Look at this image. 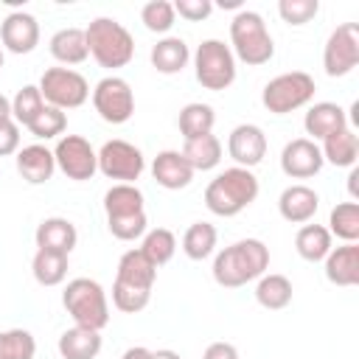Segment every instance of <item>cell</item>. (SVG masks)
<instances>
[{
    "instance_id": "cell-1",
    "label": "cell",
    "mask_w": 359,
    "mask_h": 359,
    "mask_svg": "<svg viewBox=\"0 0 359 359\" xmlns=\"http://www.w3.org/2000/svg\"><path fill=\"white\" fill-rule=\"evenodd\" d=\"M269 269V247L261 238H241L213 258V280L224 289L247 286Z\"/></svg>"
},
{
    "instance_id": "cell-2",
    "label": "cell",
    "mask_w": 359,
    "mask_h": 359,
    "mask_svg": "<svg viewBox=\"0 0 359 359\" xmlns=\"http://www.w3.org/2000/svg\"><path fill=\"white\" fill-rule=\"evenodd\" d=\"M258 177L250 171V168H241V165H233V168H224L222 174H216L208 188H205V205L213 216H238L244 208H250L255 199H258Z\"/></svg>"
},
{
    "instance_id": "cell-3",
    "label": "cell",
    "mask_w": 359,
    "mask_h": 359,
    "mask_svg": "<svg viewBox=\"0 0 359 359\" xmlns=\"http://www.w3.org/2000/svg\"><path fill=\"white\" fill-rule=\"evenodd\" d=\"M84 39H87L90 56L107 70L126 67L135 59V36L123 22L112 17H95L84 28Z\"/></svg>"
},
{
    "instance_id": "cell-4",
    "label": "cell",
    "mask_w": 359,
    "mask_h": 359,
    "mask_svg": "<svg viewBox=\"0 0 359 359\" xmlns=\"http://www.w3.org/2000/svg\"><path fill=\"white\" fill-rule=\"evenodd\" d=\"M230 45L233 56L250 67H261L275 56V42L264 17L250 8H241L230 20Z\"/></svg>"
},
{
    "instance_id": "cell-5",
    "label": "cell",
    "mask_w": 359,
    "mask_h": 359,
    "mask_svg": "<svg viewBox=\"0 0 359 359\" xmlns=\"http://www.w3.org/2000/svg\"><path fill=\"white\" fill-rule=\"evenodd\" d=\"M62 306L73 317V325L101 331L109 323V300L98 280L93 278H73L62 292Z\"/></svg>"
},
{
    "instance_id": "cell-6",
    "label": "cell",
    "mask_w": 359,
    "mask_h": 359,
    "mask_svg": "<svg viewBox=\"0 0 359 359\" xmlns=\"http://www.w3.org/2000/svg\"><path fill=\"white\" fill-rule=\"evenodd\" d=\"M314 79L306 70H292V73H280L275 79H269L261 90V104L272 112V115H289L300 107H306L314 98Z\"/></svg>"
},
{
    "instance_id": "cell-7",
    "label": "cell",
    "mask_w": 359,
    "mask_h": 359,
    "mask_svg": "<svg viewBox=\"0 0 359 359\" xmlns=\"http://www.w3.org/2000/svg\"><path fill=\"white\" fill-rule=\"evenodd\" d=\"M194 73L205 90L222 93L236 81V56L222 39H202L194 53Z\"/></svg>"
},
{
    "instance_id": "cell-8",
    "label": "cell",
    "mask_w": 359,
    "mask_h": 359,
    "mask_svg": "<svg viewBox=\"0 0 359 359\" xmlns=\"http://www.w3.org/2000/svg\"><path fill=\"white\" fill-rule=\"evenodd\" d=\"M36 87H39L45 104L56 107L62 112L65 109H76V107H81L90 98L87 79L79 70H73V67H48Z\"/></svg>"
},
{
    "instance_id": "cell-9",
    "label": "cell",
    "mask_w": 359,
    "mask_h": 359,
    "mask_svg": "<svg viewBox=\"0 0 359 359\" xmlns=\"http://www.w3.org/2000/svg\"><path fill=\"white\" fill-rule=\"evenodd\" d=\"M146 168V160H143V151L129 143V140H107L101 149H98V171L107 177V180H115V182H129L135 185V180H140Z\"/></svg>"
},
{
    "instance_id": "cell-10",
    "label": "cell",
    "mask_w": 359,
    "mask_h": 359,
    "mask_svg": "<svg viewBox=\"0 0 359 359\" xmlns=\"http://www.w3.org/2000/svg\"><path fill=\"white\" fill-rule=\"evenodd\" d=\"M359 65V25L356 22H342L331 31L323 48V67L325 76L339 79L348 76Z\"/></svg>"
},
{
    "instance_id": "cell-11",
    "label": "cell",
    "mask_w": 359,
    "mask_h": 359,
    "mask_svg": "<svg viewBox=\"0 0 359 359\" xmlns=\"http://www.w3.org/2000/svg\"><path fill=\"white\" fill-rule=\"evenodd\" d=\"M93 107L107 123H126L135 115V93L126 79L104 76L93 87Z\"/></svg>"
},
{
    "instance_id": "cell-12",
    "label": "cell",
    "mask_w": 359,
    "mask_h": 359,
    "mask_svg": "<svg viewBox=\"0 0 359 359\" xmlns=\"http://www.w3.org/2000/svg\"><path fill=\"white\" fill-rule=\"evenodd\" d=\"M53 160H56V168L67 180H76V182L93 180V174L98 171V151L81 135H65V137H59V143L53 149Z\"/></svg>"
},
{
    "instance_id": "cell-13",
    "label": "cell",
    "mask_w": 359,
    "mask_h": 359,
    "mask_svg": "<svg viewBox=\"0 0 359 359\" xmlns=\"http://www.w3.org/2000/svg\"><path fill=\"white\" fill-rule=\"evenodd\" d=\"M323 163L325 160H323L320 146L309 137H294L280 151V171L292 180H309V177L320 174Z\"/></svg>"
},
{
    "instance_id": "cell-14",
    "label": "cell",
    "mask_w": 359,
    "mask_h": 359,
    "mask_svg": "<svg viewBox=\"0 0 359 359\" xmlns=\"http://www.w3.org/2000/svg\"><path fill=\"white\" fill-rule=\"evenodd\" d=\"M227 154L241 168H255L266 157V135L255 123H238L227 137Z\"/></svg>"
},
{
    "instance_id": "cell-15",
    "label": "cell",
    "mask_w": 359,
    "mask_h": 359,
    "mask_svg": "<svg viewBox=\"0 0 359 359\" xmlns=\"http://www.w3.org/2000/svg\"><path fill=\"white\" fill-rule=\"evenodd\" d=\"M0 42L6 50L22 56L31 53L39 45V22L34 14L28 11H11L6 14L3 25H0Z\"/></svg>"
},
{
    "instance_id": "cell-16",
    "label": "cell",
    "mask_w": 359,
    "mask_h": 359,
    "mask_svg": "<svg viewBox=\"0 0 359 359\" xmlns=\"http://www.w3.org/2000/svg\"><path fill=\"white\" fill-rule=\"evenodd\" d=\"M34 241H36V250H48V252H62V255H70L79 244V230L70 219L65 216H48L36 224V233H34Z\"/></svg>"
},
{
    "instance_id": "cell-17",
    "label": "cell",
    "mask_w": 359,
    "mask_h": 359,
    "mask_svg": "<svg viewBox=\"0 0 359 359\" xmlns=\"http://www.w3.org/2000/svg\"><path fill=\"white\" fill-rule=\"evenodd\" d=\"M345 126H351L348 123V112L339 104H334V101H317V104H311L309 112H306V118H303V129H306L309 140H314V143L317 140H325L328 135H334V132H339Z\"/></svg>"
},
{
    "instance_id": "cell-18",
    "label": "cell",
    "mask_w": 359,
    "mask_h": 359,
    "mask_svg": "<svg viewBox=\"0 0 359 359\" xmlns=\"http://www.w3.org/2000/svg\"><path fill=\"white\" fill-rule=\"evenodd\" d=\"M194 168L188 165V160L182 157V151L177 149H165L151 160V177L157 180V185H163L165 191H180L188 188L194 180Z\"/></svg>"
},
{
    "instance_id": "cell-19",
    "label": "cell",
    "mask_w": 359,
    "mask_h": 359,
    "mask_svg": "<svg viewBox=\"0 0 359 359\" xmlns=\"http://www.w3.org/2000/svg\"><path fill=\"white\" fill-rule=\"evenodd\" d=\"M317 208H320V194L314 188H309V185H300V182L283 188V194L278 196V210H280V216L289 224H306V222H311L314 213H317Z\"/></svg>"
},
{
    "instance_id": "cell-20",
    "label": "cell",
    "mask_w": 359,
    "mask_h": 359,
    "mask_svg": "<svg viewBox=\"0 0 359 359\" xmlns=\"http://www.w3.org/2000/svg\"><path fill=\"white\" fill-rule=\"evenodd\" d=\"M17 171L25 182L31 185H42L53 177L56 171V160H53V151L42 143H31V146H22L17 151Z\"/></svg>"
},
{
    "instance_id": "cell-21",
    "label": "cell",
    "mask_w": 359,
    "mask_h": 359,
    "mask_svg": "<svg viewBox=\"0 0 359 359\" xmlns=\"http://www.w3.org/2000/svg\"><path fill=\"white\" fill-rule=\"evenodd\" d=\"M325 261V278L334 286H356L359 283V244H342L331 247Z\"/></svg>"
},
{
    "instance_id": "cell-22",
    "label": "cell",
    "mask_w": 359,
    "mask_h": 359,
    "mask_svg": "<svg viewBox=\"0 0 359 359\" xmlns=\"http://www.w3.org/2000/svg\"><path fill=\"white\" fill-rule=\"evenodd\" d=\"M149 59H151V67L157 73L174 76V73H182L185 70V65L191 62V50L185 45V39H180V36H163L151 48Z\"/></svg>"
},
{
    "instance_id": "cell-23",
    "label": "cell",
    "mask_w": 359,
    "mask_h": 359,
    "mask_svg": "<svg viewBox=\"0 0 359 359\" xmlns=\"http://www.w3.org/2000/svg\"><path fill=\"white\" fill-rule=\"evenodd\" d=\"M115 280L151 292V289H154V280H157V266L140 252V247H137V250H126V252L121 255V261H118V275H115Z\"/></svg>"
},
{
    "instance_id": "cell-24",
    "label": "cell",
    "mask_w": 359,
    "mask_h": 359,
    "mask_svg": "<svg viewBox=\"0 0 359 359\" xmlns=\"http://www.w3.org/2000/svg\"><path fill=\"white\" fill-rule=\"evenodd\" d=\"M48 48H50V56H53L59 65H65V67L81 65V62L90 56L87 39H84V28H59V31L50 36Z\"/></svg>"
},
{
    "instance_id": "cell-25",
    "label": "cell",
    "mask_w": 359,
    "mask_h": 359,
    "mask_svg": "<svg viewBox=\"0 0 359 359\" xmlns=\"http://www.w3.org/2000/svg\"><path fill=\"white\" fill-rule=\"evenodd\" d=\"M101 331L93 328H81L73 325L67 331H62L59 337V353L62 359H95L101 353Z\"/></svg>"
},
{
    "instance_id": "cell-26",
    "label": "cell",
    "mask_w": 359,
    "mask_h": 359,
    "mask_svg": "<svg viewBox=\"0 0 359 359\" xmlns=\"http://www.w3.org/2000/svg\"><path fill=\"white\" fill-rule=\"evenodd\" d=\"M320 151H323V160H328L331 165H337V168H353L356 165V157H359V137H356V132L351 126H345V129L328 135L323 140Z\"/></svg>"
},
{
    "instance_id": "cell-27",
    "label": "cell",
    "mask_w": 359,
    "mask_h": 359,
    "mask_svg": "<svg viewBox=\"0 0 359 359\" xmlns=\"http://www.w3.org/2000/svg\"><path fill=\"white\" fill-rule=\"evenodd\" d=\"M104 210H107V219L143 213V191L137 185H129V182H115L104 194Z\"/></svg>"
},
{
    "instance_id": "cell-28",
    "label": "cell",
    "mask_w": 359,
    "mask_h": 359,
    "mask_svg": "<svg viewBox=\"0 0 359 359\" xmlns=\"http://www.w3.org/2000/svg\"><path fill=\"white\" fill-rule=\"evenodd\" d=\"M292 280L286 275H278V272H269V275H261L258 278V286H255V300L258 306L269 309V311H280L292 303Z\"/></svg>"
},
{
    "instance_id": "cell-29",
    "label": "cell",
    "mask_w": 359,
    "mask_h": 359,
    "mask_svg": "<svg viewBox=\"0 0 359 359\" xmlns=\"http://www.w3.org/2000/svg\"><path fill=\"white\" fill-rule=\"evenodd\" d=\"M182 157L188 160V165L194 171H210L222 163V140L213 132L202 135V137H194V140H185Z\"/></svg>"
},
{
    "instance_id": "cell-30",
    "label": "cell",
    "mask_w": 359,
    "mask_h": 359,
    "mask_svg": "<svg viewBox=\"0 0 359 359\" xmlns=\"http://www.w3.org/2000/svg\"><path fill=\"white\" fill-rule=\"evenodd\" d=\"M180 135L185 140H194V137H202V135H210L213 132V123H216V112L210 104H202V101H191L180 109Z\"/></svg>"
},
{
    "instance_id": "cell-31",
    "label": "cell",
    "mask_w": 359,
    "mask_h": 359,
    "mask_svg": "<svg viewBox=\"0 0 359 359\" xmlns=\"http://www.w3.org/2000/svg\"><path fill=\"white\" fill-rule=\"evenodd\" d=\"M294 250L303 261L317 264L331 252V233L323 224H303L294 236Z\"/></svg>"
},
{
    "instance_id": "cell-32",
    "label": "cell",
    "mask_w": 359,
    "mask_h": 359,
    "mask_svg": "<svg viewBox=\"0 0 359 359\" xmlns=\"http://www.w3.org/2000/svg\"><path fill=\"white\" fill-rule=\"evenodd\" d=\"M328 233L331 238L337 236L342 244H356L359 241V205L351 202H339L331 216H328Z\"/></svg>"
},
{
    "instance_id": "cell-33",
    "label": "cell",
    "mask_w": 359,
    "mask_h": 359,
    "mask_svg": "<svg viewBox=\"0 0 359 359\" xmlns=\"http://www.w3.org/2000/svg\"><path fill=\"white\" fill-rule=\"evenodd\" d=\"M216 241H219V233L210 222H194L182 236V252L191 261H202L216 250Z\"/></svg>"
},
{
    "instance_id": "cell-34",
    "label": "cell",
    "mask_w": 359,
    "mask_h": 359,
    "mask_svg": "<svg viewBox=\"0 0 359 359\" xmlns=\"http://www.w3.org/2000/svg\"><path fill=\"white\" fill-rule=\"evenodd\" d=\"M31 272L39 286H59L67 278V255L36 250V255L31 261Z\"/></svg>"
},
{
    "instance_id": "cell-35",
    "label": "cell",
    "mask_w": 359,
    "mask_h": 359,
    "mask_svg": "<svg viewBox=\"0 0 359 359\" xmlns=\"http://www.w3.org/2000/svg\"><path fill=\"white\" fill-rule=\"evenodd\" d=\"M140 252L154 264V266H163L174 258L177 252V236L168 230V227H154V230H146L143 233V241H140Z\"/></svg>"
},
{
    "instance_id": "cell-36",
    "label": "cell",
    "mask_w": 359,
    "mask_h": 359,
    "mask_svg": "<svg viewBox=\"0 0 359 359\" xmlns=\"http://www.w3.org/2000/svg\"><path fill=\"white\" fill-rule=\"evenodd\" d=\"M42 107H45V98H42L39 87L36 84H25L11 98V121L17 126H25L28 129V123L42 112Z\"/></svg>"
},
{
    "instance_id": "cell-37",
    "label": "cell",
    "mask_w": 359,
    "mask_h": 359,
    "mask_svg": "<svg viewBox=\"0 0 359 359\" xmlns=\"http://www.w3.org/2000/svg\"><path fill=\"white\" fill-rule=\"evenodd\" d=\"M36 356V339L25 328H8L0 331V359H34Z\"/></svg>"
},
{
    "instance_id": "cell-38",
    "label": "cell",
    "mask_w": 359,
    "mask_h": 359,
    "mask_svg": "<svg viewBox=\"0 0 359 359\" xmlns=\"http://www.w3.org/2000/svg\"><path fill=\"white\" fill-rule=\"evenodd\" d=\"M140 22L151 31V34H168L177 22V14H174V3L168 0H149L143 8H140Z\"/></svg>"
},
{
    "instance_id": "cell-39",
    "label": "cell",
    "mask_w": 359,
    "mask_h": 359,
    "mask_svg": "<svg viewBox=\"0 0 359 359\" xmlns=\"http://www.w3.org/2000/svg\"><path fill=\"white\" fill-rule=\"evenodd\" d=\"M67 129V115L62 112V109H56V107H42V112L28 123V132L34 135V137H39V140H53V137H59L62 132Z\"/></svg>"
},
{
    "instance_id": "cell-40",
    "label": "cell",
    "mask_w": 359,
    "mask_h": 359,
    "mask_svg": "<svg viewBox=\"0 0 359 359\" xmlns=\"http://www.w3.org/2000/svg\"><path fill=\"white\" fill-rule=\"evenodd\" d=\"M149 300H151V292H146V289H137V286H129V283H121V280L112 283V306L123 314L143 311L149 306Z\"/></svg>"
},
{
    "instance_id": "cell-41",
    "label": "cell",
    "mask_w": 359,
    "mask_h": 359,
    "mask_svg": "<svg viewBox=\"0 0 359 359\" xmlns=\"http://www.w3.org/2000/svg\"><path fill=\"white\" fill-rule=\"evenodd\" d=\"M317 11H320V0H280L278 3V14L289 25H306L317 17Z\"/></svg>"
},
{
    "instance_id": "cell-42",
    "label": "cell",
    "mask_w": 359,
    "mask_h": 359,
    "mask_svg": "<svg viewBox=\"0 0 359 359\" xmlns=\"http://www.w3.org/2000/svg\"><path fill=\"white\" fill-rule=\"evenodd\" d=\"M107 227L118 241H135V238H143V233L149 230V219H146V210H143V213H135V216L107 219Z\"/></svg>"
},
{
    "instance_id": "cell-43",
    "label": "cell",
    "mask_w": 359,
    "mask_h": 359,
    "mask_svg": "<svg viewBox=\"0 0 359 359\" xmlns=\"http://www.w3.org/2000/svg\"><path fill=\"white\" fill-rule=\"evenodd\" d=\"M210 11H213L210 0H177L174 3V14H180L188 22H202L210 17Z\"/></svg>"
},
{
    "instance_id": "cell-44",
    "label": "cell",
    "mask_w": 359,
    "mask_h": 359,
    "mask_svg": "<svg viewBox=\"0 0 359 359\" xmlns=\"http://www.w3.org/2000/svg\"><path fill=\"white\" fill-rule=\"evenodd\" d=\"M20 151V126L8 118L0 123V157L17 154Z\"/></svg>"
},
{
    "instance_id": "cell-45",
    "label": "cell",
    "mask_w": 359,
    "mask_h": 359,
    "mask_svg": "<svg viewBox=\"0 0 359 359\" xmlns=\"http://www.w3.org/2000/svg\"><path fill=\"white\" fill-rule=\"evenodd\" d=\"M202 359H238V351L233 342H210L205 348Z\"/></svg>"
},
{
    "instance_id": "cell-46",
    "label": "cell",
    "mask_w": 359,
    "mask_h": 359,
    "mask_svg": "<svg viewBox=\"0 0 359 359\" xmlns=\"http://www.w3.org/2000/svg\"><path fill=\"white\" fill-rule=\"evenodd\" d=\"M121 359H151V351L143 345H135V348H126Z\"/></svg>"
},
{
    "instance_id": "cell-47",
    "label": "cell",
    "mask_w": 359,
    "mask_h": 359,
    "mask_svg": "<svg viewBox=\"0 0 359 359\" xmlns=\"http://www.w3.org/2000/svg\"><path fill=\"white\" fill-rule=\"evenodd\" d=\"M8 118H11V101L0 93V123H3V121H8Z\"/></svg>"
},
{
    "instance_id": "cell-48",
    "label": "cell",
    "mask_w": 359,
    "mask_h": 359,
    "mask_svg": "<svg viewBox=\"0 0 359 359\" xmlns=\"http://www.w3.org/2000/svg\"><path fill=\"white\" fill-rule=\"evenodd\" d=\"M151 359H182V356L171 348H160V351H151Z\"/></svg>"
},
{
    "instance_id": "cell-49",
    "label": "cell",
    "mask_w": 359,
    "mask_h": 359,
    "mask_svg": "<svg viewBox=\"0 0 359 359\" xmlns=\"http://www.w3.org/2000/svg\"><path fill=\"white\" fill-rule=\"evenodd\" d=\"M356 180H359V168L353 165V168H351V177H348V188H351V196H356Z\"/></svg>"
},
{
    "instance_id": "cell-50",
    "label": "cell",
    "mask_w": 359,
    "mask_h": 359,
    "mask_svg": "<svg viewBox=\"0 0 359 359\" xmlns=\"http://www.w3.org/2000/svg\"><path fill=\"white\" fill-rule=\"evenodd\" d=\"M241 3L238 0H222V8H238Z\"/></svg>"
},
{
    "instance_id": "cell-51",
    "label": "cell",
    "mask_w": 359,
    "mask_h": 359,
    "mask_svg": "<svg viewBox=\"0 0 359 359\" xmlns=\"http://www.w3.org/2000/svg\"><path fill=\"white\" fill-rule=\"evenodd\" d=\"M3 65H6V56H3V48H0V70H3Z\"/></svg>"
}]
</instances>
